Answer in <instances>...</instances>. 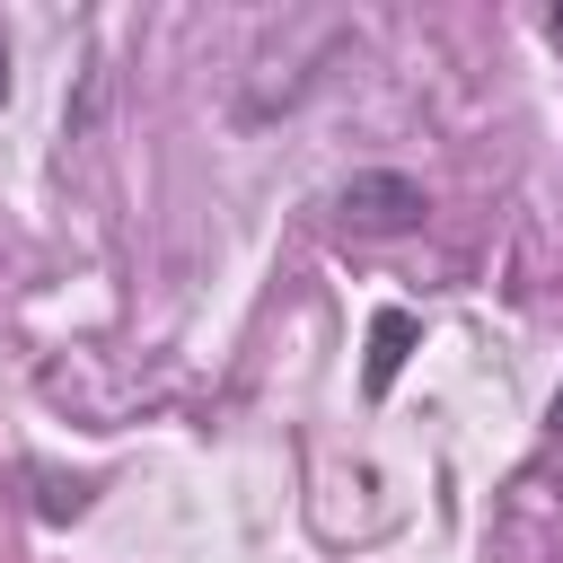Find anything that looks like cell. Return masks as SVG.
Segmentation results:
<instances>
[{
  "mask_svg": "<svg viewBox=\"0 0 563 563\" xmlns=\"http://www.w3.org/2000/svg\"><path fill=\"white\" fill-rule=\"evenodd\" d=\"M334 220H343L352 238H405V229L422 220V185L396 176V167H369V176L334 185Z\"/></svg>",
  "mask_w": 563,
  "mask_h": 563,
  "instance_id": "cell-1",
  "label": "cell"
},
{
  "mask_svg": "<svg viewBox=\"0 0 563 563\" xmlns=\"http://www.w3.org/2000/svg\"><path fill=\"white\" fill-rule=\"evenodd\" d=\"M554 431H563V396H554Z\"/></svg>",
  "mask_w": 563,
  "mask_h": 563,
  "instance_id": "cell-4",
  "label": "cell"
},
{
  "mask_svg": "<svg viewBox=\"0 0 563 563\" xmlns=\"http://www.w3.org/2000/svg\"><path fill=\"white\" fill-rule=\"evenodd\" d=\"M0 97H9V44H0Z\"/></svg>",
  "mask_w": 563,
  "mask_h": 563,
  "instance_id": "cell-3",
  "label": "cell"
},
{
  "mask_svg": "<svg viewBox=\"0 0 563 563\" xmlns=\"http://www.w3.org/2000/svg\"><path fill=\"white\" fill-rule=\"evenodd\" d=\"M405 352H413V308H378L369 317V396H387L396 387V369H405Z\"/></svg>",
  "mask_w": 563,
  "mask_h": 563,
  "instance_id": "cell-2",
  "label": "cell"
}]
</instances>
